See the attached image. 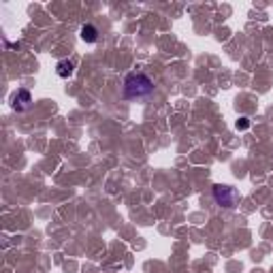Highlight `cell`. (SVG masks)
<instances>
[{"instance_id":"6da1fadb","label":"cell","mask_w":273,"mask_h":273,"mask_svg":"<svg viewBox=\"0 0 273 273\" xmlns=\"http://www.w3.org/2000/svg\"><path fill=\"white\" fill-rule=\"evenodd\" d=\"M151 92H154V82H151L149 75L141 73V70L126 75L124 88H122L124 98H143V96H147Z\"/></svg>"},{"instance_id":"7a4b0ae2","label":"cell","mask_w":273,"mask_h":273,"mask_svg":"<svg viewBox=\"0 0 273 273\" xmlns=\"http://www.w3.org/2000/svg\"><path fill=\"white\" fill-rule=\"evenodd\" d=\"M211 194H214L216 205L224 207V209H235L241 201L239 190L232 188V186H226V184H216L214 190H211Z\"/></svg>"},{"instance_id":"3957f363","label":"cell","mask_w":273,"mask_h":273,"mask_svg":"<svg viewBox=\"0 0 273 273\" xmlns=\"http://www.w3.org/2000/svg\"><path fill=\"white\" fill-rule=\"evenodd\" d=\"M11 107H13V111H17V113H24V111H28L30 107H32V94H30L26 88H19L11 98Z\"/></svg>"},{"instance_id":"277c9868","label":"cell","mask_w":273,"mask_h":273,"mask_svg":"<svg viewBox=\"0 0 273 273\" xmlns=\"http://www.w3.org/2000/svg\"><path fill=\"white\" fill-rule=\"evenodd\" d=\"M79 36H82L84 43H96L98 41V28L94 24H84L79 30Z\"/></svg>"},{"instance_id":"5b68a950","label":"cell","mask_w":273,"mask_h":273,"mask_svg":"<svg viewBox=\"0 0 273 273\" xmlns=\"http://www.w3.org/2000/svg\"><path fill=\"white\" fill-rule=\"evenodd\" d=\"M56 73H58L60 79L73 77V73H75V64L70 62V60H60V62L56 64Z\"/></svg>"},{"instance_id":"8992f818","label":"cell","mask_w":273,"mask_h":273,"mask_svg":"<svg viewBox=\"0 0 273 273\" xmlns=\"http://www.w3.org/2000/svg\"><path fill=\"white\" fill-rule=\"evenodd\" d=\"M237 130H248L250 128V118H246V115H241L239 120H237Z\"/></svg>"}]
</instances>
